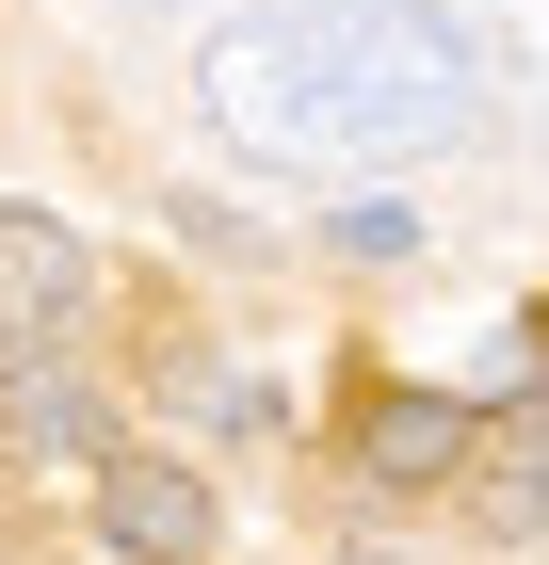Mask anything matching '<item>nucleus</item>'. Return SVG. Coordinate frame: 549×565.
<instances>
[{"label":"nucleus","instance_id":"1","mask_svg":"<svg viewBox=\"0 0 549 565\" xmlns=\"http://www.w3.org/2000/svg\"><path fill=\"white\" fill-rule=\"evenodd\" d=\"M194 114L226 162L275 178H388L468 146L485 65H468L453 0H243L194 49Z\"/></svg>","mask_w":549,"mask_h":565},{"label":"nucleus","instance_id":"2","mask_svg":"<svg viewBox=\"0 0 549 565\" xmlns=\"http://www.w3.org/2000/svg\"><path fill=\"white\" fill-rule=\"evenodd\" d=\"M468 452H485V420H468L453 388H372V404H356V484H388V501L468 484Z\"/></svg>","mask_w":549,"mask_h":565},{"label":"nucleus","instance_id":"3","mask_svg":"<svg viewBox=\"0 0 549 565\" xmlns=\"http://www.w3.org/2000/svg\"><path fill=\"white\" fill-rule=\"evenodd\" d=\"M97 307V259H82V226H49V211H0V340L49 355L65 323Z\"/></svg>","mask_w":549,"mask_h":565},{"label":"nucleus","instance_id":"4","mask_svg":"<svg viewBox=\"0 0 549 565\" xmlns=\"http://www.w3.org/2000/svg\"><path fill=\"white\" fill-rule=\"evenodd\" d=\"M0 452H33V469H114L129 436H114V404H97L65 355H17V372H0Z\"/></svg>","mask_w":549,"mask_h":565},{"label":"nucleus","instance_id":"5","mask_svg":"<svg viewBox=\"0 0 549 565\" xmlns=\"http://www.w3.org/2000/svg\"><path fill=\"white\" fill-rule=\"evenodd\" d=\"M97 533H114L129 565H194L211 550V484L178 469V452H114V469H97Z\"/></svg>","mask_w":549,"mask_h":565},{"label":"nucleus","instance_id":"6","mask_svg":"<svg viewBox=\"0 0 549 565\" xmlns=\"http://www.w3.org/2000/svg\"><path fill=\"white\" fill-rule=\"evenodd\" d=\"M468 518L502 533V550H534V533H549V404L485 420V452H468Z\"/></svg>","mask_w":549,"mask_h":565},{"label":"nucleus","instance_id":"7","mask_svg":"<svg viewBox=\"0 0 549 565\" xmlns=\"http://www.w3.org/2000/svg\"><path fill=\"white\" fill-rule=\"evenodd\" d=\"M453 33L502 97H549V0H453Z\"/></svg>","mask_w":549,"mask_h":565},{"label":"nucleus","instance_id":"8","mask_svg":"<svg viewBox=\"0 0 549 565\" xmlns=\"http://www.w3.org/2000/svg\"><path fill=\"white\" fill-rule=\"evenodd\" d=\"M404 243H421L404 194H356V211H339V259H404Z\"/></svg>","mask_w":549,"mask_h":565},{"label":"nucleus","instance_id":"9","mask_svg":"<svg viewBox=\"0 0 549 565\" xmlns=\"http://www.w3.org/2000/svg\"><path fill=\"white\" fill-rule=\"evenodd\" d=\"M339 565H388V550H339Z\"/></svg>","mask_w":549,"mask_h":565}]
</instances>
